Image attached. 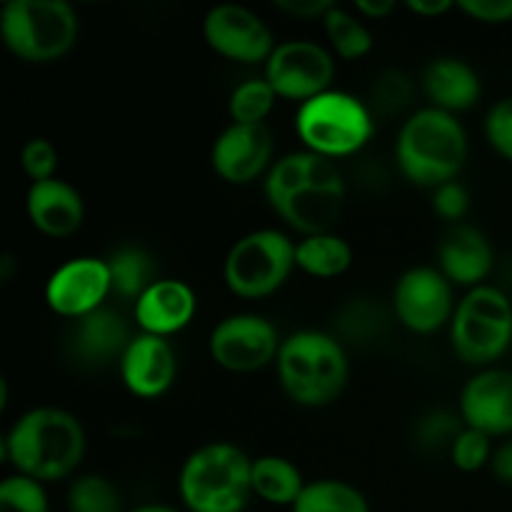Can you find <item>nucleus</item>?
<instances>
[{
	"instance_id": "f257e3e1",
	"label": "nucleus",
	"mask_w": 512,
	"mask_h": 512,
	"mask_svg": "<svg viewBox=\"0 0 512 512\" xmlns=\"http://www.w3.org/2000/svg\"><path fill=\"white\" fill-rule=\"evenodd\" d=\"M263 185L275 215L303 238L333 233L343 215L345 178L338 163L305 148L275 160Z\"/></svg>"
},
{
	"instance_id": "f03ea898",
	"label": "nucleus",
	"mask_w": 512,
	"mask_h": 512,
	"mask_svg": "<svg viewBox=\"0 0 512 512\" xmlns=\"http://www.w3.org/2000/svg\"><path fill=\"white\" fill-rule=\"evenodd\" d=\"M88 448L83 423L70 410H25L3 438V455L15 473L38 483H58L80 468Z\"/></svg>"
},
{
	"instance_id": "7ed1b4c3",
	"label": "nucleus",
	"mask_w": 512,
	"mask_h": 512,
	"mask_svg": "<svg viewBox=\"0 0 512 512\" xmlns=\"http://www.w3.org/2000/svg\"><path fill=\"white\" fill-rule=\"evenodd\" d=\"M468 160V133L458 115L438 108L413 110L395 138V163L405 180L420 188H440L458 180Z\"/></svg>"
},
{
	"instance_id": "20e7f679",
	"label": "nucleus",
	"mask_w": 512,
	"mask_h": 512,
	"mask_svg": "<svg viewBox=\"0 0 512 512\" xmlns=\"http://www.w3.org/2000/svg\"><path fill=\"white\" fill-rule=\"evenodd\" d=\"M280 388L300 408H325L343 395L350 380L345 345L325 330H295L283 338L278 360Z\"/></svg>"
},
{
	"instance_id": "39448f33",
	"label": "nucleus",
	"mask_w": 512,
	"mask_h": 512,
	"mask_svg": "<svg viewBox=\"0 0 512 512\" xmlns=\"http://www.w3.org/2000/svg\"><path fill=\"white\" fill-rule=\"evenodd\" d=\"M253 458L233 443H208L185 458L178 493L190 512H243L253 498Z\"/></svg>"
},
{
	"instance_id": "423d86ee",
	"label": "nucleus",
	"mask_w": 512,
	"mask_h": 512,
	"mask_svg": "<svg viewBox=\"0 0 512 512\" xmlns=\"http://www.w3.org/2000/svg\"><path fill=\"white\" fill-rule=\"evenodd\" d=\"M80 35L78 13L65 0H10L0 10L3 45L23 63L65 58Z\"/></svg>"
},
{
	"instance_id": "0eeeda50",
	"label": "nucleus",
	"mask_w": 512,
	"mask_h": 512,
	"mask_svg": "<svg viewBox=\"0 0 512 512\" xmlns=\"http://www.w3.org/2000/svg\"><path fill=\"white\" fill-rule=\"evenodd\" d=\"M295 133L310 153L328 160L350 158L373 138L375 113L358 95L330 88L298 105Z\"/></svg>"
},
{
	"instance_id": "6e6552de",
	"label": "nucleus",
	"mask_w": 512,
	"mask_h": 512,
	"mask_svg": "<svg viewBox=\"0 0 512 512\" xmlns=\"http://www.w3.org/2000/svg\"><path fill=\"white\" fill-rule=\"evenodd\" d=\"M450 345L463 363L493 368L512 343V303L498 285L465 290L450 320Z\"/></svg>"
},
{
	"instance_id": "1a4fd4ad",
	"label": "nucleus",
	"mask_w": 512,
	"mask_h": 512,
	"mask_svg": "<svg viewBox=\"0 0 512 512\" xmlns=\"http://www.w3.org/2000/svg\"><path fill=\"white\" fill-rule=\"evenodd\" d=\"M295 240L275 228L245 233L223 260V280L243 300H263L288 283L295 265Z\"/></svg>"
},
{
	"instance_id": "9d476101",
	"label": "nucleus",
	"mask_w": 512,
	"mask_h": 512,
	"mask_svg": "<svg viewBox=\"0 0 512 512\" xmlns=\"http://www.w3.org/2000/svg\"><path fill=\"white\" fill-rule=\"evenodd\" d=\"M458 300L455 285L438 270V265H415L398 278L393 288L395 320L415 335H433L450 328Z\"/></svg>"
},
{
	"instance_id": "9b49d317",
	"label": "nucleus",
	"mask_w": 512,
	"mask_h": 512,
	"mask_svg": "<svg viewBox=\"0 0 512 512\" xmlns=\"http://www.w3.org/2000/svg\"><path fill=\"white\" fill-rule=\"evenodd\" d=\"M263 75L278 98L303 105L333 88L335 55L315 40H283L275 45Z\"/></svg>"
},
{
	"instance_id": "f8f14e48",
	"label": "nucleus",
	"mask_w": 512,
	"mask_h": 512,
	"mask_svg": "<svg viewBox=\"0 0 512 512\" xmlns=\"http://www.w3.org/2000/svg\"><path fill=\"white\" fill-rule=\"evenodd\" d=\"M278 328L258 313H233L220 320L208 340L210 358L228 373H255L278 360Z\"/></svg>"
},
{
	"instance_id": "ddd939ff",
	"label": "nucleus",
	"mask_w": 512,
	"mask_h": 512,
	"mask_svg": "<svg viewBox=\"0 0 512 512\" xmlns=\"http://www.w3.org/2000/svg\"><path fill=\"white\" fill-rule=\"evenodd\" d=\"M203 38L220 58L243 65H265L278 45L268 23L240 3H220L210 8L203 18Z\"/></svg>"
},
{
	"instance_id": "4468645a",
	"label": "nucleus",
	"mask_w": 512,
	"mask_h": 512,
	"mask_svg": "<svg viewBox=\"0 0 512 512\" xmlns=\"http://www.w3.org/2000/svg\"><path fill=\"white\" fill-rule=\"evenodd\" d=\"M113 295L108 260L95 255H78L65 260L50 273L45 283V303L55 315L80 320L105 308V298Z\"/></svg>"
},
{
	"instance_id": "2eb2a0df",
	"label": "nucleus",
	"mask_w": 512,
	"mask_h": 512,
	"mask_svg": "<svg viewBox=\"0 0 512 512\" xmlns=\"http://www.w3.org/2000/svg\"><path fill=\"white\" fill-rule=\"evenodd\" d=\"M275 140L268 125H238L230 123L220 130L210 148V165L215 175L230 185H250L265 178L278 158Z\"/></svg>"
},
{
	"instance_id": "dca6fc26",
	"label": "nucleus",
	"mask_w": 512,
	"mask_h": 512,
	"mask_svg": "<svg viewBox=\"0 0 512 512\" xmlns=\"http://www.w3.org/2000/svg\"><path fill=\"white\" fill-rule=\"evenodd\" d=\"M460 418L490 438L512 435V370L483 368L463 385Z\"/></svg>"
},
{
	"instance_id": "f3484780",
	"label": "nucleus",
	"mask_w": 512,
	"mask_h": 512,
	"mask_svg": "<svg viewBox=\"0 0 512 512\" xmlns=\"http://www.w3.org/2000/svg\"><path fill=\"white\" fill-rule=\"evenodd\" d=\"M120 380L140 400H155L178 378V353L168 338L138 333L118 363Z\"/></svg>"
},
{
	"instance_id": "a211bd4d",
	"label": "nucleus",
	"mask_w": 512,
	"mask_h": 512,
	"mask_svg": "<svg viewBox=\"0 0 512 512\" xmlns=\"http://www.w3.org/2000/svg\"><path fill=\"white\" fill-rule=\"evenodd\" d=\"M198 313V295L185 280L158 278L133 305V318L140 333L168 338L193 323Z\"/></svg>"
},
{
	"instance_id": "6ab92c4d",
	"label": "nucleus",
	"mask_w": 512,
	"mask_h": 512,
	"mask_svg": "<svg viewBox=\"0 0 512 512\" xmlns=\"http://www.w3.org/2000/svg\"><path fill=\"white\" fill-rule=\"evenodd\" d=\"M495 250L488 235L468 223L450 225L438 245V270L455 288L473 290L493 273Z\"/></svg>"
},
{
	"instance_id": "aec40b11",
	"label": "nucleus",
	"mask_w": 512,
	"mask_h": 512,
	"mask_svg": "<svg viewBox=\"0 0 512 512\" xmlns=\"http://www.w3.org/2000/svg\"><path fill=\"white\" fill-rule=\"evenodd\" d=\"M25 213L38 233L48 238H70L85 223V200L68 180L50 178L30 183Z\"/></svg>"
},
{
	"instance_id": "412c9836",
	"label": "nucleus",
	"mask_w": 512,
	"mask_h": 512,
	"mask_svg": "<svg viewBox=\"0 0 512 512\" xmlns=\"http://www.w3.org/2000/svg\"><path fill=\"white\" fill-rule=\"evenodd\" d=\"M420 90L428 98L430 108L458 115L478 105L480 95H483V83H480L478 70L468 60L455 58V55H440L423 68Z\"/></svg>"
},
{
	"instance_id": "4be33fe9",
	"label": "nucleus",
	"mask_w": 512,
	"mask_h": 512,
	"mask_svg": "<svg viewBox=\"0 0 512 512\" xmlns=\"http://www.w3.org/2000/svg\"><path fill=\"white\" fill-rule=\"evenodd\" d=\"M133 330L128 320L113 308H100L85 318L75 320L70 333V350L85 365H110L120 363L128 345L133 343Z\"/></svg>"
},
{
	"instance_id": "5701e85b",
	"label": "nucleus",
	"mask_w": 512,
	"mask_h": 512,
	"mask_svg": "<svg viewBox=\"0 0 512 512\" xmlns=\"http://www.w3.org/2000/svg\"><path fill=\"white\" fill-rule=\"evenodd\" d=\"M250 483H253V498L278 505V508H293L308 480L303 478L293 460L283 455H260V458H253Z\"/></svg>"
},
{
	"instance_id": "b1692460",
	"label": "nucleus",
	"mask_w": 512,
	"mask_h": 512,
	"mask_svg": "<svg viewBox=\"0 0 512 512\" xmlns=\"http://www.w3.org/2000/svg\"><path fill=\"white\" fill-rule=\"evenodd\" d=\"M390 318H395L393 310H388L375 298L358 295L338 308L333 335L343 345H373L385 335Z\"/></svg>"
},
{
	"instance_id": "393cba45",
	"label": "nucleus",
	"mask_w": 512,
	"mask_h": 512,
	"mask_svg": "<svg viewBox=\"0 0 512 512\" xmlns=\"http://www.w3.org/2000/svg\"><path fill=\"white\" fill-rule=\"evenodd\" d=\"M295 265L305 275L318 280H333L348 273L353 265V248L338 233L305 235L295 245Z\"/></svg>"
},
{
	"instance_id": "a878e982",
	"label": "nucleus",
	"mask_w": 512,
	"mask_h": 512,
	"mask_svg": "<svg viewBox=\"0 0 512 512\" xmlns=\"http://www.w3.org/2000/svg\"><path fill=\"white\" fill-rule=\"evenodd\" d=\"M105 260H108L113 295L115 298L128 300L133 305L158 280L153 255L145 248H140V245H120Z\"/></svg>"
},
{
	"instance_id": "bb28decb",
	"label": "nucleus",
	"mask_w": 512,
	"mask_h": 512,
	"mask_svg": "<svg viewBox=\"0 0 512 512\" xmlns=\"http://www.w3.org/2000/svg\"><path fill=\"white\" fill-rule=\"evenodd\" d=\"M320 23H323V30L328 35L330 50H333L335 58L360 60L373 50V33H370L365 20L355 10H348L335 3Z\"/></svg>"
},
{
	"instance_id": "cd10ccee",
	"label": "nucleus",
	"mask_w": 512,
	"mask_h": 512,
	"mask_svg": "<svg viewBox=\"0 0 512 512\" xmlns=\"http://www.w3.org/2000/svg\"><path fill=\"white\" fill-rule=\"evenodd\" d=\"M293 512H370L368 498L348 480L320 478L310 480L295 505Z\"/></svg>"
},
{
	"instance_id": "c85d7f7f",
	"label": "nucleus",
	"mask_w": 512,
	"mask_h": 512,
	"mask_svg": "<svg viewBox=\"0 0 512 512\" xmlns=\"http://www.w3.org/2000/svg\"><path fill=\"white\" fill-rule=\"evenodd\" d=\"M275 103H278V93L265 80V75L243 80L240 85H235L228 98L230 123L265 125V118L273 113Z\"/></svg>"
},
{
	"instance_id": "c756f323",
	"label": "nucleus",
	"mask_w": 512,
	"mask_h": 512,
	"mask_svg": "<svg viewBox=\"0 0 512 512\" xmlns=\"http://www.w3.org/2000/svg\"><path fill=\"white\" fill-rule=\"evenodd\" d=\"M415 93H418V85L405 70L385 68L375 75L373 85H370V110L385 115V118H393L413 105Z\"/></svg>"
},
{
	"instance_id": "7c9ffc66",
	"label": "nucleus",
	"mask_w": 512,
	"mask_h": 512,
	"mask_svg": "<svg viewBox=\"0 0 512 512\" xmlns=\"http://www.w3.org/2000/svg\"><path fill=\"white\" fill-rule=\"evenodd\" d=\"M68 512H123V495L105 475L85 473L68 488Z\"/></svg>"
},
{
	"instance_id": "2f4dec72",
	"label": "nucleus",
	"mask_w": 512,
	"mask_h": 512,
	"mask_svg": "<svg viewBox=\"0 0 512 512\" xmlns=\"http://www.w3.org/2000/svg\"><path fill=\"white\" fill-rule=\"evenodd\" d=\"M465 430V423L460 415L450 413V410H428L415 423V440L428 453H438V450L453 448L458 435Z\"/></svg>"
},
{
	"instance_id": "473e14b6",
	"label": "nucleus",
	"mask_w": 512,
	"mask_h": 512,
	"mask_svg": "<svg viewBox=\"0 0 512 512\" xmlns=\"http://www.w3.org/2000/svg\"><path fill=\"white\" fill-rule=\"evenodd\" d=\"M0 512H50L45 485L25 475H8L0 483Z\"/></svg>"
},
{
	"instance_id": "72a5a7b5",
	"label": "nucleus",
	"mask_w": 512,
	"mask_h": 512,
	"mask_svg": "<svg viewBox=\"0 0 512 512\" xmlns=\"http://www.w3.org/2000/svg\"><path fill=\"white\" fill-rule=\"evenodd\" d=\"M493 438L480 430H473L465 425L463 433L458 435V440L450 448V460L458 470L463 473H478L485 465H490V458H493Z\"/></svg>"
},
{
	"instance_id": "f704fd0d",
	"label": "nucleus",
	"mask_w": 512,
	"mask_h": 512,
	"mask_svg": "<svg viewBox=\"0 0 512 512\" xmlns=\"http://www.w3.org/2000/svg\"><path fill=\"white\" fill-rule=\"evenodd\" d=\"M20 168L33 183L58 178L55 175V170H58V148L48 138H30L20 148Z\"/></svg>"
},
{
	"instance_id": "c9c22d12",
	"label": "nucleus",
	"mask_w": 512,
	"mask_h": 512,
	"mask_svg": "<svg viewBox=\"0 0 512 512\" xmlns=\"http://www.w3.org/2000/svg\"><path fill=\"white\" fill-rule=\"evenodd\" d=\"M485 138L490 148L512 163V95L498 100L485 115Z\"/></svg>"
},
{
	"instance_id": "e433bc0d",
	"label": "nucleus",
	"mask_w": 512,
	"mask_h": 512,
	"mask_svg": "<svg viewBox=\"0 0 512 512\" xmlns=\"http://www.w3.org/2000/svg\"><path fill=\"white\" fill-rule=\"evenodd\" d=\"M470 210V193L460 180L440 185L433 190V213L450 225H460Z\"/></svg>"
},
{
	"instance_id": "4c0bfd02",
	"label": "nucleus",
	"mask_w": 512,
	"mask_h": 512,
	"mask_svg": "<svg viewBox=\"0 0 512 512\" xmlns=\"http://www.w3.org/2000/svg\"><path fill=\"white\" fill-rule=\"evenodd\" d=\"M458 8L485 25L512 23V0H460Z\"/></svg>"
},
{
	"instance_id": "58836bf2",
	"label": "nucleus",
	"mask_w": 512,
	"mask_h": 512,
	"mask_svg": "<svg viewBox=\"0 0 512 512\" xmlns=\"http://www.w3.org/2000/svg\"><path fill=\"white\" fill-rule=\"evenodd\" d=\"M333 5V0H275V8L295 20H323Z\"/></svg>"
},
{
	"instance_id": "ea45409f",
	"label": "nucleus",
	"mask_w": 512,
	"mask_h": 512,
	"mask_svg": "<svg viewBox=\"0 0 512 512\" xmlns=\"http://www.w3.org/2000/svg\"><path fill=\"white\" fill-rule=\"evenodd\" d=\"M488 468L500 483L512 485V440H505L503 445H498L493 450V458H490Z\"/></svg>"
},
{
	"instance_id": "a19ab883",
	"label": "nucleus",
	"mask_w": 512,
	"mask_h": 512,
	"mask_svg": "<svg viewBox=\"0 0 512 512\" xmlns=\"http://www.w3.org/2000/svg\"><path fill=\"white\" fill-rule=\"evenodd\" d=\"M395 8H398L395 0H355L353 5V10L363 20H385Z\"/></svg>"
},
{
	"instance_id": "79ce46f5",
	"label": "nucleus",
	"mask_w": 512,
	"mask_h": 512,
	"mask_svg": "<svg viewBox=\"0 0 512 512\" xmlns=\"http://www.w3.org/2000/svg\"><path fill=\"white\" fill-rule=\"evenodd\" d=\"M405 8H408L410 13L420 15V18H440V15H445L448 10L458 8V5H455L453 0H408Z\"/></svg>"
},
{
	"instance_id": "37998d69",
	"label": "nucleus",
	"mask_w": 512,
	"mask_h": 512,
	"mask_svg": "<svg viewBox=\"0 0 512 512\" xmlns=\"http://www.w3.org/2000/svg\"><path fill=\"white\" fill-rule=\"evenodd\" d=\"M13 268H15V258L13 255H5V258L0 260V280H3V283H8L10 275H13Z\"/></svg>"
},
{
	"instance_id": "c03bdc74",
	"label": "nucleus",
	"mask_w": 512,
	"mask_h": 512,
	"mask_svg": "<svg viewBox=\"0 0 512 512\" xmlns=\"http://www.w3.org/2000/svg\"><path fill=\"white\" fill-rule=\"evenodd\" d=\"M130 512H180L175 508H170V505H160V503H148V505H138V508H133Z\"/></svg>"
}]
</instances>
